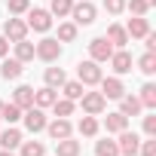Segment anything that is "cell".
I'll return each mask as SVG.
<instances>
[{
	"label": "cell",
	"instance_id": "24",
	"mask_svg": "<svg viewBox=\"0 0 156 156\" xmlns=\"http://www.w3.org/2000/svg\"><path fill=\"white\" fill-rule=\"evenodd\" d=\"M138 70H141V73H147V76H150V73H156V52H144V55L138 58Z\"/></svg>",
	"mask_w": 156,
	"mask_h": 156
},
{
	"label": "cell",
	"instance_id": "38",
	"mask_svg": "<svg viewBox=\"0 0 156 156\" xmlns=\"http://www.w3.org/2000/svg\"><path fill=\"white\" fill-rule=\"evenodd\" d=\"M144 132H147V138H156V116L153 113L144 116Z\"/></svg>",
	"mask_w": 156,
	"mask_h": 156
},
{
	"label": "cell",
	"instance_id": "33",
	"mask_svg": "<svg viewBox=\"0 0 156 156\" xmlns=\"http://www.w3.org/2000/svg\"><path fill=\"white\" fill-rule=\"evenodd\" d=\"M52 110H55V116H70V113H73V101H70V98H61V101L55 98Z\"/></svg>",
	"mask_w": 156,
	"mask_h": 156
},
{
	"label": "cell",
	"instance_id": "34",
	"mask_svg": "<svg viewBox=\"0 0 156 156\" xmlns=\"http://www.w3.org/2000/svg\"><path fill=\"white\" fill-rule=\"evenodd\" d=\"M70 6H73V0H52V16L64 19V16H70Z\"/></svg>",
	"mask_w": 156,
	"mask_h": 156
},
{
	"label": "cell",
	"instance_id": "11",
	"mask_svg": "<svg viewBox=\"0 0 156 156\" xmlns=\"http://www.w3.org/2000/svg\"><path fill=\"white\" fill-rule=\"evenodd\" d=\"M98 86H101V95H104V98H122V95H126V86H122L119 76H107V80L101 76Z\"/></svg>",
	"mask_w": 156,
	"mask_h": 156
},
{
	"label": "cell",
	"instance_id": "14",
	"mask_svg": "<svg viewBox=\"0 0 156 156\" xmlns=\"http://www.w3.org/2000/svg\"><path fill=\"white\" fill-rule=\"evenodd\" d=\"M126 34H129V37H147V34H150V22H147L144 16H135V19H129Z\"/></svg>",
	"mask_w": 156,
	"mask_h": 156
},
{
	"label": "cell",
	"instance_id": "13",
	"mask_svg": "<svg viewBox=\"0 0 156 156\" xmlns=\"http://www.w3.org/2000/svg\"><path fill=\"white\" fill-rule=\"evenodd\" d=\"M22 70H25V64L19 58H3V64H0V76L3 80H19Z\"/></svg>",
	"mask_w": 156,
	"mask_h": 156
},
{
	"label": "cell",
	"instance_id": "12",
	"mask_svg": "<svg viewBox=\"0 0 156 156\" xmlns=\"http://www.w3.org/2000/svg\"><path fill=\"white\" fill-rule=\"evenodd\" d=\"M107 61H110L113 73H129V70H132V55H129L126 49H113V55H110Z\"/></svg>",
	"mask_w": 156,
	"mask_h": 156
},
{
	"label": "cell",
	"instance_id": "17",
	"mask_svg": "<svg viewBox=\"0 0 156 156\" xmlns=\"http://www.w3.org/2000/svg\"><path fill=\"white\" fill-rule=\"evenodd\" d=\"M55 156H80V141H73V138L55 141Z\"/></svg>",
	"mask_w": 156,
	"mask_h": 156
},
{
	"label": "cell",
	"instance_id": "41",
	"mask_svg": "<svg viewBox=\"0 0 156 156\" xmlns=\"http://www.w3.org/2000/svg\"><path fill=\"white\" fill-rule=\"evenodd\" d=\"M0 156H12V150H3V153H0Z\"/></svg>",
	"mask_w": 156,
	"mask_h": 156
},
{
	"label": "cell",
	"instance_id": "43",
	"mask_svg": "<svg viewBox=\"0 0 156 156\" xmlns=\"http://www.w3.org/2000/svg\"><path fill=\"white\" fill-rule=\"evenodd\" d=\"M0 107H3V101H0Z\"/></svg>",
	"mask_w": 156,
	"mask_h": 156
},
{
	"label": "cell",
	"instance_id": "18",
	"mask_svg": "<svg viewBox=\"0 0 156 156\" xmlns=\"http://www.w3.org/2000/svg\"><path fill=\"white\" fill-rule=\"evenodd\" d=\"M55 98H58V95H55V89H52V86H43V89H37V92H34V107H52V104H55Z\"/></svg>",
	"mask_w": 156,
	"mask_h": 156
},
{
	"label": "cell",
	"instance_id": "35",
	"mask_svg": "<svg viewBox=\"0 0 156 156\" xmlns=\"http://www.w3.org/2000/svg\"><path fill=\"white\" fill-rule=\"evenodd\" d=\"M28 6H31V0H6V9H9L12 16H22V12H28Z\"/></svg>",
	"mask_w": 156,
	"mask_h": 156
},
{
	"label": "cell",
	"instance_id": "4",
	"mask_svg": "<svg viewBox=\"0 0 156 156\" xmlns=\"http://www.w3.org/2000/svg\"><path fill=\"white\" fill-rule=\"evenodd\" d=\"M28 28L46 34V31L52 28V12H49V9H31V12H28Z\"/></svg>",
	"mask_w": 156,
	"mask_h": 156
},
{
	"label": "cell",
	"instance_id": "36",
	"mask_svg": "<svg viewBox=\"0 0 156 156\" xmlns=\"http://www.w3.org/2000/svg\"><path fill=\"white\" fill-rule=\"evenodd\" d=\"M104 9H107L110 16H119V12L126 9V0H104Z\"/></svg>",
	"mask_w": 156,
	"mask_h": 156
},
{
	"label": "cell",
	"instance_id": "25",
	"mask_svg": "<svg viewBox=\"0 0 156 156\" xmlns=\"http://www.w3.org/2000/svg\"><path fill=\"white\" fill-rule=\"evenodd\" d=\"M64 80H67V76H64V70H61V67H46V86L58 89Z\"/></svg>",
	"mask_w": 156,
	"mask_h": 156
},
{
	"label": "cell",
	"instance_id": "32",
	"mask_svg": "<svg viewBox=\"0 0 156 156\" xmlns=\"http://www.w3.org/2000/svg\"><path fill=\"white\" fill-rule=\"evenodd\" d=\"M141 104H144V107H156V86H153V83H147V86L141 89Z\"/></svg>",
	"mask_w": 156,
	"mask_h": 156
},
{
	"label": "cell",
	"instance_id": "1",
	"mask_svg": "<svg viewBox=\"0 0 156 156\" xmlns=\"http://www.w3.org/2000/svg\"><path fill=\"white\" fill-rule=\"evenodd\" d=\"M76 76H80V83L83 86H98L101 83V67H98V61H80V64H76Z\"/></svg>",
	"mask_w": 156,
	"mask_h": 156
},
{
	"label": "cell",
	"instance_id": "26",
	"mask_svg": "<svg viewBox=\"0 0 156 156\" xmlns=\"http://www.w3.org/2000/svg\"><path fill=\"white\" fill-rule=\"evenodd\" d=\"M0 119H6L9 126L19 122V119H22V107H16V104H3V107H0Z\"/></svg>",
	"mask_w": 156,
	"mask_h": 156
},
{
	"label": "cell",
	"instance_id": "8",
	"mask_svg": "<svg viewBox=\"0 0 156 156\" xmlns=\"http://www.w3.org/2000/svg\"><path fill=\"white\" fill-rule=\"evenodd\" d=\"M25 126H28V132H34V135H37V132H43V129H46L43 107H34V104H31V107L25 110Z\"/></svg>",
	"mask_w": 156,
	"mask_h": 156
},
{
	"label": "cell",
	"instance_id": "5",
	"mask_svg": "<svg viewBox=\"0 0 156 156\" xmlns=\"http://www.w3.org/2000/svg\"><path fill=\"white\" fill-rule=\"evenodd\" d=\"M3 37H6L9 43L25 40V37H28V22H22V19H6V25H3Z\"/></svg>",
	"mask_w": 156,
	"mask_h": 156
},
{
	"label": "cell",
	"instance_id": "42",
	"mask_svg": "<svg viewBox=\"0 0 156 156\" xmlns=\"http://www.w3.org/2000/svg\"><path fill=\"white\" fill-rule=\"evenodd\" d=\"M153 3H156V0H150V6H153Z\"/></svg>",
	"mask_w": 156,
	"mask_h": 156
},
{
	"label": "cell",
	"instance_id": "10",
	"mask_svg": "<svg viewBox=\"0 0 156 156\" xmlns=\"http://www.w3.org/2000/svg\"><path fill=\"white\" fill-rule=\"evenodd\" d=\"M116 147H119V153H126V156H135V153H138V147H141V138H138L135 132L122 129V132H119V141H116Z\"/></svg>",
	"mask_w": 156,
	"mask_h": 156
},
{
	"label": "cell",
	"instance_id": "39",
	"mask_svg": "<svg viewBox=\"0 0 156 156\" xmlns=\"http://www.w3.org/2000/svg\"><path fill=\"white\" fill-rule=\"evenodd\" d=\"M6 52H9V40L0 34V58H6Z\"/></svg>",
	"mask_w": 156,
	"mask_h": 156
},
{
	"label": "cell",
	"instance_id": "15",
	"mask_svg": "<svg viewBox=\"0 0 156 156\" xmlns=\"http://www.w3.org/2000/svg\"><path fill=\"white\" fill-rule=\"evenodd\" d=\"M107 43H110L113 49H126V43H129L126 28H122V25H110V28H107Z\"/></svg>",
	"mask_w": 156,
	"mask_h": 156
},
{
	"label": "cell",
	"instance_id": "16",
	"mask_svg": "<svg viewBox=\"0 0 156 156\" xmlns=\"http://www.w3.org/2000/svg\"><path fill=\"white\" fill-rule=\"evenodd\" d=\"M12 104L22 107V110H28V107L34 104V89H31V86H19V89L12 92Z\"/></svg>",
	"mask_w": 156,
	"mask_h": 156
},
{
	"label": "cell",
	"instance_id": "2",
	"mask_svg": "<svg viewBox=\"0 0 156 156\" xmlns=\"http://www.w3.org/2000/svg\"><path fill=\"white\" fill-rule=\"evenodd\" d=\"M34 55H37L40 61H49V64H52V61L61 55V43L52 40V37H46V40H40V43L34 46Z\"/></svg>",
	"mask_w": 156,
	"mask_h": 156
},
{
	"label": "cell",
	"instance_id": "9",
	"mask_svg": "<svg viewBox=\"0 0 156 156\" xmlns=\"http://www.w3.org/2000/svg\"><path fill=\"white\" fill-rule=\"evenodd\" d=\"M46 132L52 141H61V138H70V119L67 116H55V122H46Z\"/></svg>",
	"mask_w": 156,
	"mask_h": 156
},
{
	"label": "cell",
	"instance_id": "21",
	"mask_svg": "<svg viewBox=\"0 0 156 156\" xmlns=\"http://www.w3.org/2000/svg\"><path fill=\"white\" fill-rule=\"evenodd\" d=\"M0 144H3V150H16L22 144V132L19 129H6V132H0Z\"/></svg>",
	"mask_w": 156,
	"mask_h": 156
},
{
	"label": "cell",
	"instance_id": "29",
	"mask_svg": "<svg viewBox=\"0 0 156 156\" xmlns=\"http://www.w3.org/2000/svg\"><path fill=\"white\" fill-rule=\"evenodd\" d=\"M58 40H61V43H70V40H76V25H73V22H64V25H58Z\"/></svg>",
	"mask_w": 156,
	"mask_h": 156
},
{
	"label": "cell",
	"instance_id": "6",
	"mask_svg": "<svg viewBox=\"0 0 156 156\" xmlns=\"http://www.w3.org/2000/svg\"><path fill=\"white\" fill-rule=\"evenodd\" d=\"M89 55H92V61H107L110 55H113V46L107 43V37H95L92 43H89Z\"/></svg>",
	"mask_w": 156,
	"mask_h": 156
},
{
	"label": "cell",
	"instance_id": "19",
	"mask_svg": "<svg viewBox=\"0 0 156 156\" xmlns=\"http://www.w3.org/2000/svg\"><path fill=\"white\" fill-rule=\"evenodd\" d=\"M104 129H107V132H113V135H119L122 129H129V116H122L119 110H116V113H107V119H104Z\"/></svg>",
	"mask_w": 156,
	"mask_h": 156
},
{
	"label": "cell",
	"instance_id": "31",
	"mask_svg": "<svg viewBox=\"0 0 156 156\" xmlns=\"http://www.w3.org/2000/svg\"><path fill=\"white\" fill-rule=\"evenodd\" d=\"M126 9H129L132 16H147L150 0H126Z\"/></svg>",
	"mask_w": 156,
	"mask_h": 156
},
{
	"label": "cell",
	"instance_id": "7",
	"mask_svg": "<svg viewBox=\"0 0 156 156\" xmlns=\"http://www.w3.org/2000/svg\"><path fill=\"white\" fill-rule=\"evenodd\" d=\"M83 110L89 113V116H98L101 110H104V104H107V98L101 95V92H83Z\"/></svg>",
	"mask_w": 156,
	"mask_h": 156
},
{
	"label": "cell",
	"instance_id": "20",
	"mask_svg": "<svg viewBox=\"0 0 156 156\" xmlns=\"http://www.w3.org/2000/svg\"><path fill=\"white\" fill-rule=\"evenodd\" d=\"M119 101H122V107H119V113H122V116H138V113H141V107H144V104H141V98H135V95H122Z\"/></svg>",
	"mask_w": 156,
	"mask_h": 156
},
{
	"label": "cell",
	"instance_id": "22",
	"mask_svg": "<svg viewBox=\"0 0 156 156\" xmlns=\"http://www.w3.org/2000/svg\"><path fill=\"white\" fill-rule=\"evenodd\" d=\"M61 89H64V98H70V101H80V98H83V92H86L80 80H70V83L64 80V83H61Z\"/></svg>",
	"mask_w": 156,
	"mask_h": 156
},
{
	"label": "cell",
	"instance_id": "27",
	"mask_svg": "<svg viewBox=\"0 0 156 156\" xmlns=\"http://www.w3.org/2000/svg\"><path fill=\"white\" fill-rule=\"evenodd\" d=\"M80 135H86V138H92V135H98V119L86 113V116L80 119Z\"/></svg>",
	"mask_w": 156,
	"mask_h": 156
},
{
	"label": "cell",
	"instance_id": "30",
	"mask_svg": "<svg viewBox=\"0 0 156 156\" xmlns=\"http://www.w3.org/2000/svg\"><path fill=\"white\" fill-rule=\"evenodd\" d=\"M95 153L98 156H119V147H116V141H98Z\"/></svg>",
	"mask_w": 156,
	"mask_h": 156
},
{
	"label": "cell",
	"instance_id": "40",
	"mask_svg": "<svg viewBox=\"0 0 156 156\" xmlns=\"http://www.w3.org/2000/svg\"><path fill=\"white\" fill-rule=\"evenodd\" d=\"M144 40H147V52H156V34H147Z\"/></svg>",
	"mask_w": 156,
	"mask_h": 156
},
{
	"label": "cell",
	"instance_id": "28",
	"mask_svg": "<svg viewBox=\"0 0 156 156\" xmlns=\"http://www.w3.org/2000/svg\"><path fill=\"white\" fill-rule=\"evenodd\" d=\"M19 147H22V156H46V147L40 141H25Z\"/></svg>",
	"mask_w": 156,
	"mask_h": 156
},
{
	"label": "cell",
	"instance_id": "37",
	"mask_svg": "<svg viewBox=\"0 0 156 156\" xmlns=\"http://www.w3.org/2000/svg\"><path fill=\"white\" fill-rule=\"evenodd\" d=\"M138 153H141V156H156V138H150V141H144V144L138 147Z\"/></svg>",
	"mask_w": 156,
	"mask_h": 156
},
{
	"label": "cell",
	"instance_id": "3",
	"mask_svg": "<svg viewBox=\"0 0 156 156\" xmlns=\"http://www.w3.org/2000/svg\"><path fill=\"white\" fill-rule=\"evenodd\" d=\"M70 16H73V25H92L95 22V3H89V0L73 3L70 6Z\"/></svg>",
	"mask_w": 156,
	"mask_h": 156
},
{
	"label": "cell",
	"instance_id": "23",
	"mask_svg": "<svg viewBox=\"0 0 156 156\" xmlns=\"http://www.w3.org/2000/svg\"><path fill=\"white\" fill-rule=\"evenodd\" d=\"M16 58H19V61H22V64H25V61H31V58H34V43H28V37H25V40H19V43H16Z\"/></svg>",
	"mask_w": 156,
	"mask_h": 156
}]
</instances>
